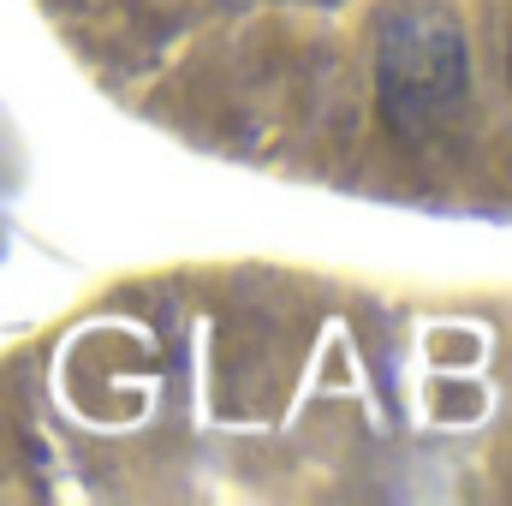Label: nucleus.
Segmentation results:
<instances>
[{"label":"nucleus","mask_w":512,"mask_h":506,"mask_svg":"<svg viewBox=\"0 0 512 506\" xmlns=\"http://www.w3.org/2000/svg\"><path fill=\"white\" fill-rule=\"evenodd\" d=\"M376 90H382V120L393 137L405 143L435 137L465 108V90H471V54H465L459 18L429 0L393 6L382 18Z\"/></svg>","instance_id":"f257e3e1"}]
</instances>
